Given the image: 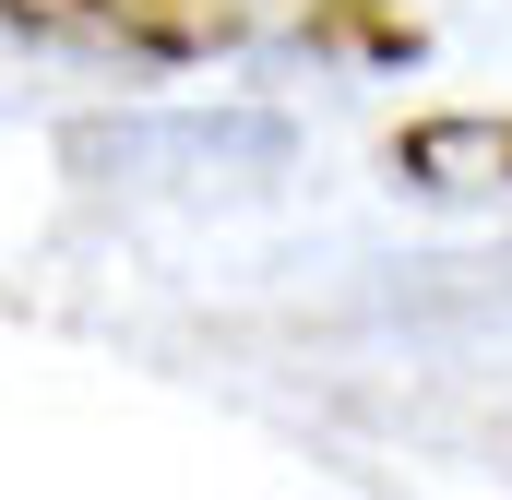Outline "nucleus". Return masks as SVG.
Masks as SVG:
<instances>
[{"instance_id": "1", "label": "nucleus", "mask_w": 512, "mask_h": 500, "mask_svg": "<svg viewBox=\"0 0 512 500\" xmlns=\"http://www.w3.org/2000/svg\"><path fill=\"white\" fill-rule=\"evenodd\" d=\"M0 24L36 36V48L143 60V72H179V60L239 48V12H227V0H0Z\"/></svg>"}, {"instance_id": "2", "label": "nucleus", "mask_w": 512, "mask_h": 500, "mask_svg": "<svg viewBox=\"0 0 512 500\" xmlns=\"http://www.w3.org/2000/svg\"><path fill=\"white\" fill-rule=\"evenodd\" d=\"M393 167L417 191H512V120H417Z\"/></svg>"}]
</instances>
